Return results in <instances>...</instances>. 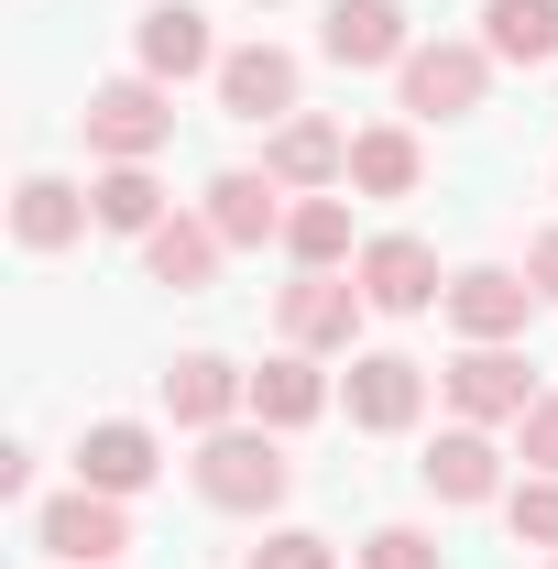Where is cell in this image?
Masks as SVG:
<instances>
[{"label":"cell","instance_id":"obj_1","mask_svg":"<svg viewBox=\"0 0 558 569\" xmlns=\"http://www.w3.org/2000/svg\"><path fill=\"white\" fill-rule=\"evenodd\" d=\"M187 482H198V503H219V515H275V503L296 493V460H285L275 427H209L198 460H187Z\"/></svg>","mask_w":558,"mask_h":569},{"label":"cell","instance_id":"obj_2","mask_svg":"<svg viewBox=\"0 0 558 569\" xmlns=\"http://www.w3.org/2000/svg\"><path fill=\"white\" fill-rule=\"evenodd\" d=\"M77 132H88V153L99 164H153L165 142H176V88L165 77H99L88 88V110H77Z\"/></svg>","mask_w":558,"mask_h":569},{"label":"cell","instance_id":"obj_3","mask_svg":"<svg viewBox=\"0 0 558 569\" xmlns=\"http://www.w3.org/2000/svg\"><path fill=\"white\" fill-rule=\"evenodd\" d=\"M482 99H492L482 33H471V44H460V33H449V44H417V56L395 67V110H406V121H471Z\"/></svg>","mask_w":558,"mask_h":569},{"label":"cell","instance_id":"obj_4","mask_svg":"<svg viewBox=\"0 0 558 569\" xmlns=\"http://www.w3.org/2000/svg\"><path fill=\"white\" fill-rule=\"evenodd\" d=\"M438 395H449L460 427H515L526 406H537V361L515 351V340H471V351L438 372Z\"/></svg>","mask_w":558,"mask_h":569},{"label":"cell","instance_id":"obj_5","mask_svg":"<svg viewBox=\"0 0 558 569\" xmlns=\"http://www.w3.org/2000/svg\"><path fill=\"white\" fill-rule=\"evenodd\" d=\"M33 548H44V559H67V569H121V548H132V503L77 482V493L33 503Z\"/></svg>","mask_w":558,"mask_h":569},{"label":"cell","instance_id":"obj_6","mask_svg":"<svg viewBox=\"0 0 558 569\" xmlns=\"http://www.w3.org/2000/svg\"><path fill=\"white\" fill-rule=\"evenodd\" d=\"M361 318H372V296H361V274H296L275 296V329H285V351H350L361 340Z\"/></svg>","mask_w":558,"mask_h":569},{"label":"cell","instance_id":"obj_7","mask_svg":"<svg viewBox=\"0 0 558 569\" xmlns=\"http://www.w3.org/2000/svg\"><path fill=\"white\" fill-rule=\"evenodd\" d=\"M340 406H350L361 438H406V427L427 417V361H406V351H350Z\"/></svg>","mask_w":558,"mask_h":569},{"label":"cell","instance_id":"obj_8","mask_svg":"<svg viewBox=\"0 0 558 569\" xmlns=\"http://www.w3.org/2000/svg\"><path fill=\"white\" fill-rule=\"evenodd\" d=\"M537 307H548V296L515 274V263H471V274H449V296H438V318L460 329V351H471V340H526Z\"/></svg>","mask_w":558,"mask_h":569},{"label":"cell","instance_id":"obj_9","mask_svg":"<svg viewBox=\"0 0 558 569\" xmlns=\"http://www.w3.org/2000/svg\"><path fill=\"white\" fill-rule=\"evenodd\" d=\"M350 274H361V296H372V318H427V307L449 296V274H438V252H427L417 230H372Z\"/></svg>","mask_w":558,"mask_h":569},{"label":"cell","instance_id":"obj_10","mask_svg":"<svg viewBox=\"0 0 558 569\" xmlns=\"http://www.w3.org/2000/svg\"><path fill=\"white\" fill-rule=\"evenodd\" d=\"M209 88H219V110H230V121H252V132H275V121H296V110H307V99H296L307 77H296V56H285V44H230Z\"/></svg>","mask_w":558,"mask_h":569},{"label":"cell","instance_id":"obj_11","mask_svg":"<svg viewBox=\"0 0 558 569\" xmlns=\"http://www.w3.org/2000/svg\"><path fill=\"white\" fill-rule=\"evenodd\" d=\"M263 176H275L285 198H329V187H350V132L318 121V110H296V121L263 132Z\"/></svg>","mask_w":558,"mask_h":569},{"label":"cell","instance_id":"obj_12","mask_svg":"<svg viewBox=\"0 0 558 569\" xmlns=\"http://www.w3.org/2000/svg\"><path fill=\"white\" fill-rule=\"evenodd\" d=\"M165 417L187 427V438H209V427H241L252 417V372L219 351H176V372H165Z\"/></svg>","mask_w":558,"mask_h":569},{"label":"cell","instance_id":"obj_13","mask_svg":"<svg viewBox=\"0 0 558 569\" xmlns=\"http://www.w3.org/2000/svg\"><path fill=\"white\" fill-rule=\"evenodd\" d=\"M318 56L329 67H406L417 56V22H406V0H329V22H318Z\"/></svg>","mask_w":558,"mask_h":569},{"label":"cell","instance_id":"obj_14","mask_svg":"<svg viewBox=\"0 0 558 569\" xmlns=\"http://www.w3.org/2000/svg\"><path fill=\"white\" fill-rule=\"evenodd\" d=\"M132 67L165 77V88H187V77H219V44H209V11L198 0H153L132 22Z\"/></svg>","mask_w":558,"mask_h":569},{"label":"cell","instance_id":"obj_15","mask_svg":"<svg viewBox=\"0 0 558 569\" xmlns=\"http://www.w3.org/2000/svg\"><path fill=\"white\" fill-rule=\"evenodd\" d=\"M417 471H427L438 503H504V493H515V482H504V438H492V427H460V417L427 438Z\"/></svg>","mask_w":558,"mask_h":569},{"label":"cell","instance_id":"obj_16","mask_svg":"<svg viewBox=\"0 0 558 569\" xmlns=\"http://www.w3.org/2000/svg\"><path fill=\"white\" fill-rule=\"evenodd\" d=\"M153 471H165V438H153V427L142 417H99L88 427V438H77V482H88V493H153Z\"/></svg>","mask_w":558,"mask_h":569},{"label":"cell","instance_id":"obj_17","mask_svg":"<svg viewBox=\"0 0 558 569\" xmlns=\"http://www.w3.org/2000/svg\"><path fill=\"white\" fill-rule=\"evenodd\" d=\"M198 209H209V230L230 241V252H263V241H285V209H296V198H285L263 164H230V176H209Z\"/></svg>","mask_w":558,"mask_h":569},{"label":"cell","instance_id":"obj_18","mask_svg":"<svg viewBox=\"0 0 558 569\" xmlns=\"http://www.w3.org/2000/svg\"><path fill=\"white\" fill-rule=\"evenodd\" d=\"M88 187H67V176H22V187H11V241H22V252H33V263H44V252H67V241H88Z\"/></svg>","mask_w":558,"mask_h":569},{"label":"cell","instance_id":"obj_19","mask_svg":"<svg viewBox=\"0 0 558 569\" xmlns=\"http://www.w3.org/2000/svg\"><path fill=\"white\" fill-rule=\"evenodd\" d=\"M329 395H340V383L318 372V351H275L263 372H252V427H275V438H285V427H318Z\"/></svg>","mask_w":558,"mask_h":569},{"label":"cell","instance_id":"obj_20","mask_svg":"<svg viewBox=\"0 0 558 569\" xmlns=\"http://www.w3.org/2000/svg\"><path fill=\"white\" fill-rule=\"evenodd\" d=\"M230 263V241L209 230V209H176L153 241H142V274L153 284H176V296H209V274Z\"/></svg>","mask_w":558,"mask_h":569},{"label":"cell","instance_id":"obj_21","mask_svg":"<svg viewBox=\"0 0 558 569\" xmlns=\"http://www.w3.org/2000/svg\"><path fill=\"white\" fill-rule=\"evenodd\" d=\"M88 209H99V230H121V241H153V230L176 219V198H165L153 164H99V176H88Z\"/></svg>","mask_w":558,"mask_h":569},{"label":"cell","instance_id":"obj_22","mask_svg":"<svg viewBox=\"0 0 558 569\" xmlns=\"http://www.w3.org/2000/svg\"><path fill=\"white\" fill-rule=\"evenodd\" d=\"M285 252H296V274H350V263H361V241H350V187L296 198V209H285Z\"/></svg>","mask_w":558,"mask_h":569},{"label":"cell","instance_id":"obj_23","mask_svg":"<svg viewBox=\"0 0 558 569\" xmlns=\"http://www.w3.org/2000/svg\"><path fill=\"white\" fill-rule=\"evenodd\" d=\"M427 153L406 121H372V132H350V198H417Z\"/></svg>","mask_w":558,"mask_h":569},{"label":"cell","instance_id":"obj_24","mask_svg":"<svg viewBox=\"0 0 558 569\" xmlns=\"http://www.w3.org/2000/svg\"><path fill=\"white\" fill-rule=\"evenodd\" d=\"M492 67H558V0H482Z\"/></svg>","mask_w":558,"mask_h":569},{"label":"cell","instance_id":"obj_25","mask_svg":"<svg viewBox=\"0 0 558 569\" xmlns=\"http://www.w3.org/2000/svg\"><path fill=\"white\" fill-rule=\"evenodd\" d=\"M504 526H515V548H558V471H526L504 493Z\"/></svg>","mask_w":558,"mask_h":569},{"label":"cell","instance_id":"obj_26","mask_svg":"<svg viewBox=\"0 0 558 569\" xmlns=\"http://www.w3.org/2000/svg\"><path fill=\"white\" fill-rule=\"evenodd\" d=\"M241 569H340V548H329L318 526H275V537H263Z\"/></svg>","mask_w":558,"mask_h":569},{"label":"cell","instance_id":"obj_27","mask_svg":"<svg viewBox=\"0 0 558 569\" xmlns=\"http://www.w3.org/2000/svg\"><path fill=\"white\" fill-rule=\"evenodd\" d=\"M361 569H438V537L427 526H372L361 537Z\"/></svg>","mask_w":558,"mask_h":569},{"label":"cell","instance_id":"obj_28","mask_svg":"<svg viewBox=\"0 0 558 569\" xmlns=\"http://www.w3.org/2000/svg\"><path fill=\"white\" fill-rule=\"evenodd\" d=\"M515 460H526V471H558V383L515 417Z\"/></svg>","mask_w":558,"mask_h":569},{"label":"cell","instance_id":"obj_29","mask_svg":"<svg viewBox=\"0 0 558 569\" xmlns=\"http://www.w3.org/2000/svg\"><path fill=\"white\" fill-rule=\"evenodd\" d=\"M526 284L558 307V230H537V241H526Z\"/></svg>","mask_w":558,"mask_h":569},{"label":"cell","instance_id":"obj_30","mask_svg":"<svg viewBox=\"0 0 558 569\" xmlns=\"http://www.w3.org/2000/svg\"><path fill=\"white\" fill-rule=\"evenodd\" d=\"M22 493H33V449L11 438V449H0V503H22Z\"/></svg>","mask_w":558,"mask_h":569},{"label":"cell","instance_id":"obj_31","mask_svg":"<svg viewBox=\"0 0 558 569\" xmlns=\"http://www.w3.org/2000/svg\"><path fill=\"white\" fill-rule=\"evenodd\" d=\"M252 11H275V0H252Z\"/></svg>","mask_w":558,"mask_h":569},{"label":"cell","instance_id":"obj_32","mask_svg":"<svg viewBox=\"0 0 558 569\" xmlns=\"http://www.w3.org/2000/svg\"><path fill=\"white\" fill-rule=\"evenodd\" d=\"M548 569H558V548H548Z\"/></svg>","mask_w":558,"mask_h":569}]
</instances>
